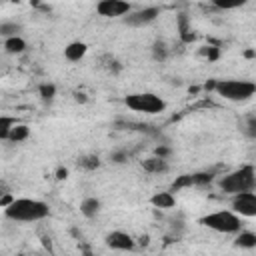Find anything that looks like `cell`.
<instances>
[{"label":"cell","instance_id":"cell-1","mask_svg":"<svg viewBox=\"0 0 256 256\" xmlns=\"http://www.w3.org/2000/svg\"><path fill=\"white\" fill-rule=\"evenodd\" d=\"M4 214L14 222H38L50 214V208L38 198H12L4 206Z\"/></svg>","mask_w":256,"mask_h":256},{"label":"cell","instance_id":"cell-2","mask_svg":"<svg viewBox=\"0 0 256 256\" xmlns=\"http://www.w3.org/2000/svg\"><path fill=\"white\" fill-rule=\"evenodd\" d=\"M218 184L226 194H238V192L254 190L256 188V172L250 164H246V166H240V168L224 174Z\"/></svg>","mask_w":256,"mask_h":256},{"label":"cell","instance_id":"cell-3","mask_svg":"<svg viewBox=\"0 0 256 256\" xmlns=\"http://www.w3.org/2000/svg\"><path fill=\"white\" fill-rule=\"evenodd\" d=\"M212 88L218 96L230 102H246L256 94V84L252 80H216Z\"/></svg>","mask_w":256,"mask_h":256},{"label":"cell","instance_id":"cell-4","mask_svg":"<svg viewBox=\"0 0 256 256\" xmlns=\"http://www.w3.org/2000/svg\"><path fill=\"white\" fill-rule=\"evenodd\" d=\"M200 224L208 230L220 232V234H236L242 228V216H238L232 210H218L210 212L200 218Z\"/></svg>","mask_w":256,"mask_h":256},{"label":"cell","instance_id":"cell-5","mask_svg":"<svg viewBox=\"0 0 256 256\" xmlns=\"http://www.w3.org/2000/svg\"><path fill=\"white\" fill-rule=\"evenodd\" d=\"M124 104L134 110V112H142V114H160L166 110V102L156 96L154 92H134L128 94L124 98Z\"/></svg>","mask_w":256,"mask_h":256},{"label":"cell","instance_id":"cell-6","mask_svg":"<svg viewBox=\"0 0 256 256\" xmlns=\"http://www.w3.org/2000/svg\"><path fill=\"white\" fill-rule=\"evenodd\" d=\"M232 212L244 218H254L256 216V194L254 190L238 192L232 194Z\"/></svg>","mask_w":256,"mask_h":256},{"label":"cell","instance_id":"cell-7","mask_svg":"<svg viewBox=\"0 0 256 256\" xmlns=\"http://www.w3.org/2000/svg\"><path fill=\"white\" fill-rule=\"evenodd\" d=\"M160 16V8L158 6H146V8H140V10H130L126 16H124V22L128 26H134V28H140V26H148L152 24L156 18Z\"/></svg>","mask_w":256,"mask_h":256},{"label":"cell","instance_id":"cell-8","mask_svg":"<svg viewBox=\"0 0 256 256\" xmlns=\"http://www.w3.org/2000/svg\"><path fill=\"white\" fill-rule=\"evenodd\" d=\"M132 10L128 0H100L96 4V12L104 18H120Z\"/></svg>","mask_w":256,"mask_h":256},{"label":"cell","instance_id":"cell-9","mask_svg":"<svg viewBox=\"0 0 256 256\" xmlns=\"http://www.w3.org/2000/svg\"><path fill=\"white\" fill-rule=\"evenodd\" d=\"M104 242H106V246L112 248V250H122V252L134 250V238H132L128 232H122V230H114V232L106 234Z\"/></svg>","mask_w":256,"mask_h":256},{"label":"cell","instance_id":"cell-10","mask_svg":"<svg viewBox=\"0 0 256 256\" xmlns=\"http://www.w3.org/2000/svg\"><path fill=\"white\" fill-rule=\"evenodd\" d=\"M86 52H88V46H86L84 42L76 40V42H70V44L64 48V58L70 60V62H78V60H82V58L86 56Z\"/></svg>","mask_w":256,"mask_h":256},{"label":"cell","instance_id":"cell-11","mask_svg":"<svg viewBox=\"0 0 256 256\" xmlns=\"http://www.w3.org/2000/svg\"><path fill=\"white\" fill-rule=\"evenodd\" d=\"M142 168H144L146 172H150V174H162V172L168 170V160L154 154V156L142 160Z\"/></svg>","mask_w":256,"mask_h":256},{"label":"cell","instance_id":"cell-12","mask_svg":"<svg viewBox=\"0 0 256 256\" xmlns=\"http://www.w3.org/2000/svg\"><path fill=\"white\" fill-rule=\"evenodd\" d=\"M150 202H152L154 208H164L166 210V208H172L176 204V198H174V194L170 190V192H158V194H154L150 198Z\"/></svg>","mask_w":256,"mask_h":256},{"label":"cell","instance_id":"cell-13","mask_svg":"<svg viewBox=\"0 0 256 256\" xmlns=\"http://www.w3.org/2000/svg\"><path fill=\"white\" fill-rule=\"evenodd\" d=\"M4 48H6L8 54H22L26 50V42H24V38L20 34L18 36H8L4 40Z\"/></svg>","mask_w":256,"mask_h":256},{"label":"cell","instance_id":"cell-14","mask_svg":"<svg viewBox=\"0 0 256 256\" xmlns=\"http://www.w3.org/2000/svg\"><path fill=\"white\" fill-rule=\"evenodd\" d=\"M234 244L236 246H240V248H254L256 246V234L254 232H250V230H238L236 232V240H234Z\"/></svg>","mask_w":256,"mask_h":256},{"label":"cell","instance_id":"cell-15","mask_svg":"<svg viewBox=\"0 0 256 256\" xmlns=\"http://www.w3.org/2000/svg\"><path fill=\"white\" fill-rule=\"evenodd\" d=\"M80 212L86 216V218H94L98 212H100V200L90 196V198H84L82 204H80Z\"/></svg>","mask_w":256,"mask_h":256},{"label":"cell","instance_id":"cell-16","mask_svg":"<svg viewBox=\"0 0 256 256\" xmlns=\"http://www.w3.org/2000/svg\"><path fill=\"white\" fill-rule=\"evenodd\" d=\"M28 136H30V128H28L26 124L16 122V124L12 126V130H10V134H8V140H10V142H24Z\"/></svg>","mask_w":256,"mask_h":256},{"label":"cell","instance_id":"cell-17","mask_svg":"<svg viewBox=\"0 0 256 256\" xmlns=\"http://www.w3.org/2000/svg\"><path fill=\"white\" fill-rule=\"evenodd\" d=\"M216 8L220 10H236V8H242L246 6L250 0H212Z\"/></svg>","mask_w":256,"mask_h":256},{"label":"cell","instance_id":"cell-18","mask_svg":"<svg viewBox=\"0 0 256 256\" xmlns=\"http://www.w3.org/2000/svg\"><path fill=\"white\" fill-rule=\"evenodd\" d=\"M16 122L18 120L12 116H0V140H8V134Z\"/></svg>","mask_w":256,"mask_h":256},{"label":"cell","instance_id":"cell-19","mask_svg":"<svg viewBox=\"0 0 256 256\" xmlns=\"http://www.w3.org/2000/svg\"><path fill=\"white\" fill-rule=\"evenodd\" d=\"M0 34L2 36H18L20 34V24H16V22H2L0 24Z\"/></svg>","mask_w":256,"mask_h":256},{"label":"cell","instance_id":"cell-20","mask_svg":"<svg viewBox=\"0 0 256 256\" xmlns=\"http://www.w3.org/2000/svg\"><path fill=\"white\" fill-rule=\"evenodd\" d=\"M186 186H194V184H192V174H182V176H178V178L174 180V184H172V192H174V190H180V188H186Z\"/></svg>","mask_w":256,"mask_h":256},{"label":"cell","instance_id":"cell-21","mask_svg":"<svg viewBox=\"0 0 256 256\" xmlns=\"http://www.w3.org/2000/svg\"><path fill=\"white\" fill-rule=\"evenodd\" d=\"M78 164H80L82 168H86V170H94V168H98L100 160H98V156H82V158L78 160Z\"/></svg>","mask_w":256,"mask_h":256},{"label":"cell","instance_id":"cell-22","mask_svg":"<svg viewBox=\"0 0 256 256\" xmlns=\"http://www.w3.org/2000/svg\"><path fill=\"white\" fill-rule=\"evenodd\" d=\"M40 96H42L44 100H52V98L56 96V86H54V84H42V86H40Z\"/></svg>","mask_w":256,"mask_h":256},{"label":"cell","instance_id":"cell-23","mask_svg":"<svg viewBox=\"0 0 256 256\" xmlns=\"http://www.w3.org/2000/svg\"><path fill=\"white\" fill-rule=\"evenodd\" d=\"M12 200V196H10V192H8V188H6V184H2L0 182V206L4 208L8 202Z\"/></svg>","mask_w":256,"mask_h":256},{"label":"cell","instance_id":"cell-24","mask_svg":"<svg viewBox=\"0 0 256 256\" xmlns=\"http://www.w3.org/2000/svg\"><path fill=\"white\" fill-rule=\"evenodd\" d=\"M154 56H156V58H164V56H166V50H164V44H162V42L154 44Z\"/></svg>","mask_w":256,"mask_h":256},{"label":"cell","instance_id":"cell-25","mask_svg":"<svg viewBox=\"0 0 256 256\" xmlns=\"http://www.w3.org/2000/svg\"><path fill=\"white\" fill-rule=\"evenodd\" d=\"M248 134L250 136H256V118L254 116L248 118Z\"/></svg>","mask_w":256,"mask_h":256},{"label":"cell","instance_id":"cell-26","mask_svg":"<svg viewBox=\"0 0 256 256\" xmlns=\"http://www.w3.org/2000/svg\"><path fill=\"white\" fill-rule=\"evenodd\" d=\"M168 154H170V150H168V148H164V146L156 148V156H162V158H166Z\"/></svg>","mask_w":256,"mask_h":256},{"label":"cell","instance_id":"cell-27","mask_svg":"<svg viewBox=\"0 0 256 256\" xmlns=\"http://www.w3.org/2000/svg\"><path fill=\"white\" fill-rule=\"evenodd\" d=\"M124 158H126V154H124V152H118V154H114V156H112V160H114V162H124Z\"/></svg>","mask_w":256,"mask_h":256}]
</instances>
